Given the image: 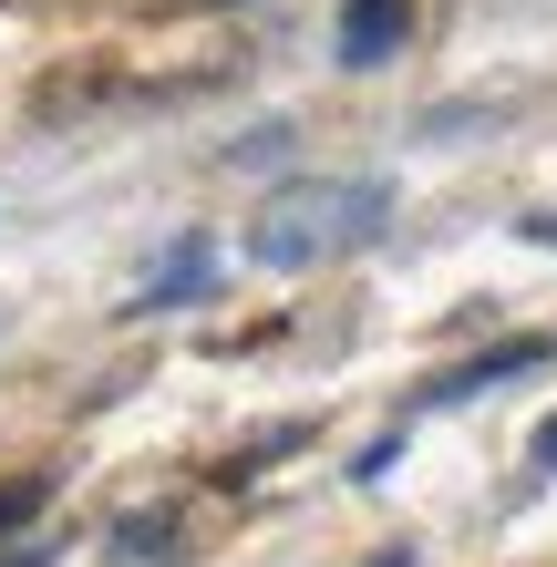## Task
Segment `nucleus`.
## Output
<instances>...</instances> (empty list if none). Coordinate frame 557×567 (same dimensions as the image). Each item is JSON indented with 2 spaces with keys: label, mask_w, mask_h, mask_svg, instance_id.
<instances>
[{
  "label": "nucleus",
  "mask_w": 557,
  "mask_h": 567,
  "mask_svg": "<svg viewBox=\"0 0 557 567\" xmlns=\"http://www.w3.org/2000/svg\"><path fill=\"white\" fill-rule=\"evenodd\" d=\"M382 227H392V196L372 176H300V186H279L269 207L248 217V258L279 269V279H300V269H331V258L372 248Z\"/></svg>",
  "instance_id": "f257e3e1"
},
{
  "label": "nucleus",
  "mask_w": 557,
  "mask_h": 567,
  "mask_svg": "<svg viewBox=\"0 0 557 567\" xmlns=\"http://www.w3.org/2000/svg\"><path fill=\"white\" fill-rule=\"evenodd\" d=\"M527 361H547V341H496L485 361H465V372H444V382H434V403H465V392H496L506 372H527Z\"/></svg>",
  "instance_id": "7ed1b4c3"
},
{
  "label": "nucleus",
  "mask_w": 557,
  "mask_h": 567,
  "mask_svg": "<svg viewBox=\"0 0 557 567\" xmlns=\"http://www.w3.org/2000/svg\"><path fill=\"white\" fill-rule=\"evenodd\" d=\"M21 516H42V475H21V485H0V526H21Z\"/></svg>",
  "instance_id": "39448f33"
},
{
  "label": "nucleus",
  "mask_w": 557,
  "mask_h": 567,
  "mask_svg": "<svg viewBox=\"0 0 557 567\" xmlns=\"http://www.w3.org/2000/svg\"><path fill=\"white\" fill-rule=\"evenodd\" d=\"M196 279H207V248H196V238H186V248L166 258V269H155V279H145V299H135V310H176V299H186Z\"/></svg>",
  "instance_id": "20e7f679"
},
{
  "label": "nucleus",
  "mask_w": 557,
  "mask_h": 567,
  "mask_svg": "<svg viewBox=\"0 0 557 567\" xmlns=\"http://www.w3.org/2000/svg\"><path fill=\"white\" fill-rule=\"evenodd\" d=\"M403 31H413V0H341V62H351V73L392 62Z\"/></svg>",
  "instance_id": "f03ea898"
}]
</instances>
